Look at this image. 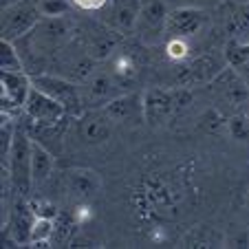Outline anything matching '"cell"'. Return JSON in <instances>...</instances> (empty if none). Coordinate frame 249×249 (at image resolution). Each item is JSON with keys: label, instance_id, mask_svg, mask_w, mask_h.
<instances>
[{"label": "cell", "instance_id": "cell-1", "mask_svg": "<svg viewBox=\"0 0 249 249\" xmlns=\"http://www.w3.org/2000/svg\"><path fill=\"white\" fill-rule=\"evenodd\" d=\"M207 86H210V90H212V97H214L216 108L221 110L223 115H236L247 108L249 86L245 84L240 73L231 64H227Z\"/></svg>", "mask_w": 249, "mask_h": 249}, {"label": "cell", "instance_id": "cell-2", "mask_svg": "<svg viewBox=\"0 0 249 249\" xmlns=\"http://www.w3.org/2000/svg\"><path fill=\"white\" fill-rule=\"evenodd\" d=\"M190 102V90L177 89H148L143 93V115L148 126H163Z\"/></svg>", "mask_w": 249, "mask_h": 249}, {"label": "cell", "instance_id": "cell-3", "mask_svg": "<svg viewBox=\"0 0 249 249\" xmlns=\"http://www.w3.org/2000/svg\"><path fill=\"white\" fill-rule=\"evenodd\" d=\"M71 31H73V24L64 16H44L38 22V27L20 40L29 44V51H31L29 55L38 60L47 53L57 51L71 38Z\"/></svg>", "mask_w": 249, "mask_h": 249}, {"label": "cell", "instance_id": "cell-4", "mask_svg": "<svg viewBox=\"0 0 249 249\" xmlns=\"http://www.w3.org/2000/svg\"><path fill=\"white\" fill-rule=\"evenodd\" d=\"M44 18L40 2L36 0H16L11 5L2 7V27L0 40H9V42H18L20 38L29 36L33 29L38 27V22Z\"/></svg>", "mask_w": 249, "mask_h": 249}, {"label": "cell", "instance_id": "cell-5", "mask_svg": "<svg viewBox=\"0 0 249 249\" xmlns=\"http://www.w3.org/2000/svg\"><path fill=\"white\" fill-rule=\"evenodd\" d=\"M31 146L33 137L29 130H16L14 141H11L9 155L2 163H7V174L11 179V185L18 190L20 194H27L31 190Z\"/></svg>", "mask_w": 249, "mask_h": 249}, {"label": "cell", "instance_id": "cell-6", "mask_svg": "<svg viewBox=\"0 0 249 249\" xmlns=\"http://www.w3.org/2000/svg\"><path fill=\"white\" fill-rule=\"evenodd\" d=\"M170 2L168 0H141L139 16H137L135 33L148 47L161 44L165 40V27H168Z\"/></svg>", "mask_w": 249, "mask_h": 249}, {"label": "cell", "instance_id": "cell-7", "mask_svg": "<svg viewBox=\"0 0 249 249\" xmlns=\"http://www.w3.org/2000/svg\"><path fill=\"white\" fill-rule=\"evenodd\" d=\"M80 93L84 106L102 108L104 104H108L110 99L128 93V89L115 80L108 69H95V73H90L84 82H80Z\"/></svg>", "mask_w": 249, "mask_h": 249}, {"label": "cell", "instance_id": "cell-8", "mask_svg": "<svg viewBox=\"0 0 249 249\" xmlns=\"http://www.w3.org/2000/svg\"><path fill=\"white\" fill-rule=\"evenodd\" d=\"M31 86L47 93L55 102H60L69 115H80L82 108H84L80 86L75 82L64 80V77H57V75H47V73H36V75H31Z\"/></svg>", "mask_w": 249, "mask_h": 249}, {"label": "cell", "instance_id": "cell-9", "mask_svg": "<svg viewBox=\"0 0 249 249\" xmlns=\"http://www.w3.org/2000/svg\"><path fill=\"white\" fill-rule=\"evenodd\" d=\"M227 64H230V62H227L225 53H223V55L203 53V55L194 57L192 62L181 64L179 69H177V86L190 89V86H196V84H210Z\"/></svg>", "mask_w": 249, "mask_h": 249}, {"label": "cell", "instance_id": "cell-10", "mask_svg": "<svg viewBox=\"0 0 249 249\" xmlns=\"http://www.w3.org/2000/svg\"><path fill=\"white\" fill-rule=\"evenodd\" d=\"M210 22L205 9L196 7H170L168 27H165V40L168 38H194Z\"/></svg>", "mask_w": 249, "mask_h": 249}, {"label": "cell", "instance_id": "cell-11", "mask_svg": "<svg viewBox=\"0 0 249 249\" xmlns=\"http://www.w3.org/2000/svg\"><path fill=\"white\" fill-rule=\"evenodd\" d=\"M24 115L31 119V124H38V126H53V124H60L66 119V108L60 102H55L53 97H49L47 93L33 89L29 90L27 102L22 106Z\"/></svg>", "mask_w": 249, "mask_h": 249}, {"label": "cell", "instance_id": "cell-12", "mask_svg": "<svg viewBox=\"0 0 249 249\" xmlns=\"http://www.w3.org/2000/svg\"><path fill=\"white\" fill-rule=\"evenodd\" d=\"M113 126L115 122L104 113V108H86L75 119L77 137L89 146L106 143L113 137Z\"/></svg>", "mask_w": 249, "mask_h": 249}, {"label": "cell", "instance_id": "cell-13", "mask_svg": "<svg viewBox=\"0 0 249 249\" xmlns=\"http://www.w3.org/2000/svg\"><path fill=\"white\" fill-rule=\"evenodd\" d=\"M64 190L75 203H90L102 192V177L93 168H69L64 172Z\"/></svg>", "mask_w": 249, "mask_h": 249}, {"label": "cell", "instance_id": "cell-14", "mask_svg": "<svg viewBox=\"0 0 249 249\" xmlns=\"http://www.w3.org/2000/svg\"><path fill=\"white\" fill-rule=\"evenodd\" d=\"M115 124H141L146 122L143 115V93H124L119 97L110 99L102 106Z\"/></svg>", "mask_w": 249, "mask_h": 249}, {"label": "cell", "instance_id": "cell-15", "mask_svg": "<svg viewBox=\"0 0 249 249\" xmlns=\"http://www.w3.org/2000/svg\"><path fill=\"white\" fill-rule=\"evenodd\" d=\"M36 210L31 203L18 201L11 210L9 223H7V247H16V245H29L31 243V230L36 223Z\"/></svg>", "mask_w": 249, "mask_h": 249}, {"label": "cell", "instance_id": "cell-16", "mask_svg": "<svg viewBox=\"0 0 249 249\" xmlns=\"http://www.w3.org/2000/svg\"><path fill=\"white\" fill-rule=\"evenodd\" d=\"M0 86H2V110L9 113L11 108H22L29 90H31V75L27 71H16V73L2 71Z\"/></svg>", "mask_w": 249, "mask_h": 249}, {"label": "cell", "instance_id": "cell-17", "mask_svg": "<svg viewBox=\"0 0 249 249\" xmlns=\"http://www.w3.org/2000/svg\"><path fill=\"white\" fill-rule=\"evenodd\" d=\"M53 168H55V159H53L51 150L47 146H42L40 141L33 139L31 146V181L33 185H42L44 181H49Z\"/></svg>", "mask_w": 249, "mask_h": 249}, {"label": "cell", "instance_id": "cell-18", "mask_svg": "<svg viewBox=\"0 0 249 249\" xmlns=\"http://www.w3.org/2000/svg\"><path fill=\"white\" fill-rule=\"evenodd\" d=\"M108 71L113 73V77L119 84L128 89V86L135 82L137 73H139V66H137V60L132 53L124 51V49H117L108 60Z\"/></svg>", "mask_w": 249, "mask_h": 249}, {"label": "cell", "instance_id": "cell-19", "mask_svg": "<svg viewBox=\"0 0 249 249\" xmlns=\"http://www.w3.org/2000/svg\"><path fill=\"white\" fill-rule=\"evenodd\" d=\"M227 33H230V42L249 44V2H238L236 7H231L227 16Z\"/></svg>", "mask_w": 249, "mask_h": 249}, {"label": "cell", "instance_id": "cell-20", "mask_svg": "<svg viewBox=\"0 0 249 249\" xmlns=\"http://www.w3.org/2000/svg\"><path fill=\"white\" fill-rule=\"evenodd\" d=\"M141 0H117L113 9V22L119 31H135Z\"/></svg>", "mask_w": 249, "mask_h": 249}, {"label": "cell", "instance_id": "cell-21", "mask_svg": "<svg viewBox=\"0 0 249 249\" xmlns=\"http://www.w3.org/2000/svg\"><path fill=\"white\" fill-rule=\"evenodd\" d=\"M183 247H223V236L210 230L207 225H198L183 238Z\"/></svg>", "mask_w": 249, "mask_h": 249}, {"label": "cell", "instance_id": "cell-22", "mask_svg": "<svg viewBox=\"0 0 249 249\" xmlns=\"http://www.w3.org/2000/svg\"><path fill=\"white\" fill-rule=\"evenodd\" d=\"M0 71H5V73L27 71L18 47L14 42H9V40H0Z\"/></svg>", "mask_w": 249, "mask_h": 249}, {"label": "cell", "instance_id": "cell-23", "mask_svg": "<svg viewBox=\"0 0 249 249\" xmlns=\"http://www.w3.org/2000/svg\"><path fill=\"white\" fill-rule=\"evenodd\" d=\"M53 234H55V218L51 216H36V223H33L31 230V243L33 247H49V243L53 240Z\"/></svg>", "mask_w": 249, "mask_h": 249}, {"label": "cell", "instance_id": "cell-24", "mask_svg": "<svg viewBox=\"0 0 249 249\" xmlns=\"http://www.w3.org/2000/svg\"><path fill=\"white\" fill-rule=\"evenodd\" d=\"M165 55L172 62H185L190 57V44L185 38H168L165 40Z\"/></svg>", "mask_w": 249, "mask_h": 249}, {"label": "cell", "instance_id": "cell-25", "mask_svg": "<svg viewBox=\"0 0 249 249\" xmlns=\"http://www.w3.org/2000/svg\"><path fill=\"white\" fill-rule=\"evenodd\" d=\"M227 128H230V132H231L234 139H238V141L249 139V119L243 117L240 113L230 115V119H227Z\"/></svg>", "mask_w": 249, "mask_h": 249}, {"label": "cell", "instance_id": "cell-26", "mask_svg": "<svg viewBox=\"0 0 249 249\" xmlns=\"http://www.w3.org/2000/svg\"><path fill=\"white\" fill-rule=\"evenodd\" d=\"M40 9L44 16H66L71 2L69 0H40Z\"/></svg>", "mask_w": 249, "mask_h": 249}, {"label": "cell", "instance_id": "cell-27", "mask_svg": "<svg viewBox=\"0 0 249 249\" xmlns=\"http://www.w3.org/2000/svg\"><path fill=\"white\" fill-rule=\"evenodd\" d=\"M172 7H196V9H214L221 0H168Z\"/></svg>", "mask_w": 249, "mask_h": 249}, {"label": "cell", "instance_id": "cell-28", "mask_svg": "<svg viewBox=\"0 0 249 249\" xmlns=\"http://www.w3.org/2000/svg\"><path fill=\"white\" fill-rule=\"evenodd\" d=\"M95 212L93 207L89 205V203H75V212H73V218H75V223L80 227H84L89 221H93Z\"/></svg>", "mask_w": 249, "mask_h": 249}, {"label": "cell", "instance_id": "cell-29", "mask_svg": "<svg viewBox=\"0 0 249 249\" xmlns=\"http://www.w3.org/2000/svg\"><path fill=\"white\" fill-rule=\"evenodd\" d=\"M71 2L84 11H97V9L108 5V0H71Z\"/></svg>", "mask_w": 249, "mask_h": 249}, {"label": "cell", "instance_id": "cell-30", "mask_svg": "<svg viewBox=\"0 0 249 249\" xmlns=\"http://www.w3.org/2000/svg\"><path fill=\"white\" fill-rule=\"evenodd\" d=\"M234 69L238 71V73H240V77H243V80H245V84L249 86V60H245V62H240V64H236Z\"/></svg>", "mask_w": 249, "mask_h": 249}, {"label": "cell", "instance_id": "cell-31", "mask_svg": "<svg viewBox=\"0 0 249 249\" xmlns=\"http://www.w3.org/2000/svg\"><path fill=\"white\" fill-rule=\"evenodd\" d=\"M11 2H16V0H2V7H7V5H11Z\"/></svg>", "mask_w": 249, "mask_h": 249}]
</instances>
